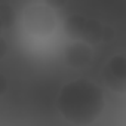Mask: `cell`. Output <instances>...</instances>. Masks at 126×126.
Here are the masks:
<instances>
[{
    "mask_svg": "<svg viewBox=\"0 0 126 126\" xmlns=\"http://www.w3.org/2000/svg\"><path fill=\"white\" fill-rule=\"evenodd\" d=\"M104 108L101 88L88 80H74L62 86L58 95V110L73 125L92 123Z\"/></svg>",
    "mask_w": 126,
    "mask_h": 126,
    "instance_id": "1",
    "label": "cell"
},
{
    "mask_svg": "<svg viewBox=\"0 0 126 126\" xmlns=\"http://www.w3.org/2000/svg\"><path fill=\"white\" fill-rule=\"evenodd\" d=\"M65 28L71 37L80 39L85 43L101 42L104 39V33H105L104 27L98 21L89 19L82 15H71L65 22Z\"/></svg>",
    "mask_w": 126,
    "mask_h": 126,
    "instance_id": "2",
    "label": "cell"
},
{
    "mask_svg": "<svg viewBox=\"0 0 126 126\" xmlns=\"http://www.w3.org/2000/svg\"><path fill=\"white\" fill-rule=\"evenodd\" d=\"M104 77L107 85L117 91V92H125V83H126V61L122 55L113 56L105 65L104 70Z\"/></svg>",
    "mask_w": 126,
    "mask_h": 126,
    "instance_id": "3",
    "label": "cell"
},
{
    "mask_svg": "<svg viewBox=\"0 0 126 126\" xmlns=\"http://www.w3.org/2000/svg\"><path fill=\"white\" fill-rule=\"evenodd\" d=\"M91 59H92V50H91V47L85 42L73 43L65 50V61H67V64L74 67V68L85 67Z\"/></svg>",
    "mask_w": 126,
    "mask_h": 126,
    "instance_id": "4",
    "label": "cell"
},
{
    "mask_svg": "<svg viewBox=\"0 0 126 126\" xmlns=\"http://www.w3.org/2000/svg\"><path fill=\"white\" fill-rule=\"evenodd\" d=\"M67 0H45V3L49 6V8H62L65 5Z\"/></svg>",
    "mask_w": 126,
    "mask_h": 126,
    "instance_id": "5",
    "label": "cell"
},
{
    "mask_svg": "<svg viewBox=\"0 0 126 126\" xmlns=\"http://www.w3.org/2000/svg\"><path fill=\"white\" fill-rule=\"evenodd\" d=\"M6 89H8V80L2 73H0V96L6 92Z\"/></svg>",
    "mask_w": 126,
    "mask_h": 126,
    "instance_id": "6",
    "label": "cell"
},
{
    "mask_svg": "<svg viewBox=\"0 0 126 126\" xmlns=\"http://www.w3.org/2000/svg\"><path fill=\"white\" fill-rule=\"evenodd\" d=\"M5 50H6V49H5V45H3V42H2V40H0V58L5 55Z\"/></svg>",
    "mask_w": 126,
    "mask_h": 126,
    "instance_id": "7",
    "label": "cell"
},
{
    "mask_svg": "<svg viewBox=\"0 0 126 126\" xmlns=\"http://www.w3.org/2000/svg\"><path fill=\"white\" fill-rule=\"evenodd\" d=\"M0 28H2V18H0Z\"/></svg>",
    "mask_w": 126,
    "mask_h": 126,
    "instance_id": "8",
    "label": "cell"
}]
</instances>
